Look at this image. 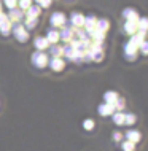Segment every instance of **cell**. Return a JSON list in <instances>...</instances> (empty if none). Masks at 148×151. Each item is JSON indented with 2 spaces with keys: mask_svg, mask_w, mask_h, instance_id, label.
<instances>
[{
  "mask_svg": "<svg viewBox=\"0 0 148 151\" xmlns=\"http://www.w3.org/2000/svg\"><path fill=\"white\" fill-rule=\"evenodd\" d=\"M84 58L89 60H94V62H100L104 59V48H102V45L92 43L91 48L84 52Z\"/></svg>",
  "mask_w": 148,
  "mask_h": 151,
  "instance_id": "cell-1",
  "label": "cell"
},
{
  "mask_svg": "<svg viewBox=\"0 0 148 151\" xmlns=\"http://www.w3.org/2000/svg\"><path fill=\"white\" fill-rule=\"evenodd\" d=\"M11 32L14 34V37H16V40H18V42L26 43L27 40H29V30L22 26V24L14 22L13 26H11Z\"/></svg>",
  "mask_w": 148,
  "mask_h": 151,
  "instance_id": "cell-2",
  "label": "cell"
},
{
  "mask_svg": "<svg viewBox=\"0 0 148 151\" xmlns=\"http://www.w3.org/2000/svg\"><path fill=\"white\" fill-rule=\"evenodd\" d=\"M30 60L37 68H45L49 62V58H48V54L45 51H35L34 54H32Z\"/></svg>",
  "mask_w": 148,
  "mask_h": 151,
  "instance_id": "cell-3",
  "label": "cell"
},
{
  "mask_svg": "<svg viewBox=\"0 0 148 151\" xmlns=\"http://www.w3.org/2000/svg\"><path fill=\"white\" fill-rule=\"evenodd\" d=\"M65 22H67V18H65V14L62 11H54V13L49 16V24L54 29H62L65 26Z\"/></svg>",
  "mask_w": 148,
  "mask_h": 151,
  "instance_id": "cell-4",
  "label": "cell"
},
{
  "mask_svg": "<svg viewBox=\"0 0 148 151\" xmlns=\"http://www.w3.org/2000/svg\"><path fill=\"white\" fill-rule=\"evenodd\" d=\"M69 21H70V27H73V29H80V27H83L84 14H81L80 11H72L70 16H69Z\"/></svg>",
  "mask_w": 148,
  "mask_h": 151,
  "instance_id": "cell-5",
  "label": "cell"
},
{
  "mask_svg": "<svg viewBox=\"0 0 148 151\" xmlns=\"http://www.w3.org/2000/svg\"><path fill=\"white\" fill-rule=\"evenodd\" d=\"M59 38L61 40H64L65 43H70L73 38H75V29L73 27H70V26H64L62 29H61V32H59Z\"/></svg>",
  "mask_w": 148,
  "mask_h": 151,
  "instance_id": "cell-6",
  "label": "cell"
},
{
  "mask_svg": "<svg viewBox=\"0 0 148 151\" xmlns=\"http://www.w3.org/2000/svg\"><path fill=\"white\" fill-rule=\"evenodd\" d=\"M11 26H13V24L10 22L8 16H6V14H3V11H0V32H2L3 35H10Z\"/></svg>",
  "mask_w": 148,
  "mask_h": 151,
  "instance_id": "cell-7",
  "label": "cell"
},
{
  "mask_svg": "<svg viewBox=\"0 0 148 151\" xmlns=\"http://www.w3.org/2000/svg\"><path fill=\"white\" fill-rule=\"evenodd\" d=\"M48 65L51 67L53 72H62L64 68H65V60L62 58H53L48 62Z\"/></svg>",
  "mask_w": 148,
  "mask_h": 151,
  "instance_id": "cell-8",
  "label": "cell"
},
{
  "mask_svg": "<svg viewBox=\"0 0 148 151\" xmlns=\"http://www.w3.org/2000/svg\"><path fill=\"white\" fill-rule=\"evenodd\" d=\"M96 22H97V18L94 14H86L84 16V22H83V27H84V30L88 32H92L94 29H96Z\"/></svg>",
  "mask_w": 148,
  "mask_h": 151,
  "instance_id": "cell-9",
  "label": "cell"
},
{
  "mask_svg": "<svg viewBox=\"0 0 148 151\" xmlns=\"http://www.w3.org/2000/svg\"><path fill=\"white\" fill-rule=\"evenodd\" d=\"M137 52H139V48L132 46L129 42L124 45V58L127 60H135V58H137Z\"/></svg>",
  "mask_w": 148,
  "mask_h": 151,
  "instance_id": "cell-10",
  "label": "cell"
},
{
  "mask_svg": "<svg viewBox=\"0 0 148 151\" xmlns=\"http://www.w3.org/2000/svg\"><path fill=\"white\" fill-rule=\"evenodd\" d=\"M6 16H8V19H10V22L14 24V22H19V21H21V19L24 18V11L18 10V8H13V10L8 11Z\"/></svg>",
  "mask_w": 148,
  "mask_h": 151,
  "instance_id": "cell-11",
  "label": "cell"
},
{
  "mask_svg": "<svg viewBox=\"0 0 148 151\" xmlns=\"http://www.w3.org/2000/svg\"><path fill=\"white\" fill-rule=\"evenodd\" d=\"M34 46H35V50H37V51H45V50H48L49 43H48L46 37H35V40H34Z\"/></svg>",
  "mask_w": 148,
  "mask_h": 151,
  "instance_id": "cell-12",
  "label": "cell"
},
{
  "mask_svg": "<svg viewBox=\"0 0 148 151\" xmlns=\"http://www.w3.org/2000/svg\"><path fill=\"white\" fill-rule=\"evenodd\" d=\"M116 111L115 110V107L112 104H100L99 105V115H102V116H110V115H113V113Z\"/></svg>",
  "mask_w": 148,
  "mask_h": 151,
  "instance_id": "cell-13",
  "label": "cell"
},
{
  "mask_svg": "<svg viewBox=\"0 0 148 151\" xmlns=\"http://www.w3.org/2000/svg\"><path fill=\"white\" fill-rule=\"evenodd\" d=\"M123 30H124L127 35H134V34H137V32H139L137 22H134V21H126L124 24H123Z\"/></svg>",
  "mask_w": 148,
  "mask_h": 151,
  "instance_id": "cell-14",
  "label": "cell"
},
{
  "mask_svg": "<svg viewBox=\"0 0 148 151\" xmlns=\"http://www.w3.org/2000/svg\"><path fill=\"white\" fill-rule=\"evenodd\" d=\"M123 18H124L126 21H134V22L139 21V14L134 8H126V10L123 11Z\"/></svg>",
  "mask_w": 148,
  "mask_h": 151,
  "instance_id": "cell-15",
  "label": "cell"
},
{
  "mask_svg": "<svg viewBox=\"0 0 148 151\" xmlns=\"http://www.w3.org/2000/svg\"><path fill=\"white\" fill-rule=\"evenodd\" d=\"M145 37H147V34H143V32H139V34H134V35H131V40H129V43L132 45V46L139 48V46L142 45V42L145 40Z\"/></svg>",
  "mask_w": 148,
  "mask_h": 151,
  "instance_id": "cell-16",
  "label": "cell"
},
{
  "mask_svg": "<svg viewBox=\"0 0 148 151\" xmlns=\"http://www.w3.org/2000/svg\"><path fill=\"white\" fill-rule=\"evenodd\" d=\"M126 138H127V142H132V143H137V142H140V132L139 130H135V129H129L126 132Z\"/></svg>",
  "mask_w": 148,
  "mask_h": 151,
  "instance_id": "cell-17",
  "label": "cell"
},
{
  "mask_svg": "<svg viewBox=\"0 0 148 151\" xmlns=\"http://www.w3.org/2000/svg\"><path fill=\"white\" fill-rule=\"evenodd\" d=\"M118 97H120V96H118L116 91H107L104 94V102H105V104H112L113 105L115 102L118 100Z\"/></svg>",
  "mask_w": 148,
  "mask_h": 151,
  "instance_id": "cell-18",
  "label": "cell"
},
{
  "mask_svg": "<svg viewBox=\"0 0 148 151\" xmlns=\"http://www.w3.org/2000/svg\"><path fill=\"white\" fill-rule=\"evenodd\" d=\"M96 29L97 30H100V32H105L110 29V21L108 19H105V18H102V19H97V22H96Z\"/></svg>",
  "mask_w": 148,
  "mask_h": 151,
  "instance_id": "cell-19",
  "label": "cell"
},
{
  "mask_svg": "<svg viewBox=\"0 0 148 151\" xmlns=\"http://www.w3.org/2000/svg\"><path fill=\"white\" fill-rule=\"evenodd\" d=\"M46 40H48V43L49 45H57V42H59V32H57L56 29H53V30H49L48 34H46Z\"/></svg>",
  "mask_w": 148,
  "mask_h": 151,
  "instance_id": "cell-20",
  "label": "cell"
},
{
  "mask_svg": "<svg viewBox=\"0 0 148 151\" xmlns=\"http://www.w3.org/2000/svg\"><path fill=\"white\" fill-rule=\"evenodd\" d=\"M40 11H42V8H40L38 5H30L24 13H26V16H29V18H38Z\"/></svg>",
  "mask_w": 148,
  "mask_h": 151,
  "instance_id": "cell-21",
  "label": "cell"
},
{
  "mask_svg": "<svg viewBox=\"0 0 148 151\" xmlns=\"http://www.w3.org/2000/svg\"><path fill=\"white\" fill-rule=\"evenodd\" d=\"M37 22H38L37 18H29V16H26V24H22V26L26 27L27 30H32V29L37 27Z\"/></svg>",
  "mask_w": 148,
  "mask_h": 151,
  "instance_id": "cell-22",
  "label": "cell"
},
{
  "mask_svg": "<svg viewBox=\"0 0 148 151\" xmlns=\"http://www.w3.org/2000/svg\"><path fill=\"white\" fill-rule=\"evenodd\" d=\"M137 27H139V30H140V32L147 34V32H148V18H139Z\"/></svg>",
  "mask_w": 148,
  "mask_h": 151,
  "instance_id": "cell-23",
  "label": "cell"
},
{
  "mask_svg": "<svg viewBox=\"0 0 148 151\" xmlns=\"http://www.w3.org/2000/svg\"><path fill=\"white\" fill-rule=\"evenodd\" d=\"M112 116H113L115 124H118V126H123V124H124V113H121V111H115Z\"/></svg>",
  "mask_w": 148,
  "mask_h": 151,
  "instance_id": "cell-24",
  "label": "cell"
},
{
  "mask_svg": "<svg viewBox=\"0 0 148 151\" xmlns=\"http://www.w3.org/2000/svg\"><path fill=\"white\" fill-rule=\"evenodd\" d=\"M51 54H53V58H61L64 54V48L57 46V45H51Z\"/></svg>",
  "mask_w": 148,
  "mask_h": 151,
  "instance_id": "cell-25",
  "label": "cell"
},
{
  "mask_svg": "<svg viewBox=\"0 0 148 151\" xmlns=\"http://www.w3.org/2000/svg\"><path fill=\"white\" fill-rule=\"evenodd\" d=\"M113 107H115V110H116V111H123V108L126 107V100L123 99V97H118V100L113 104Z\"/></svg>",
  "mask_w": 148,
  "mask_h": 151,
  "instance_id": "cell-26",
  "label": "cell"
},
{
  "mask_svg": "<svg viewBox=\"0 0 148 151\" xmlns=\"http://www.w3.org/2000/svg\"><path fill=\"white\" fill-rule=\"evenodd\" d=\"M135 115L134 113H124V124H129V126H132L134 122H135Z\"/></svg>",
  "mask_w": 148,
  "mask_h": 151,
  "instance_id": "cell-27",
  "label": "cell"
},
{
  "mask_svg": "<svg viewBox=\"0 0 148 151\" xmlns=\"http://www.w3.org/2000/svg\"><path fill=\"white\" fill-rule=\"evenodd\" d=\"M18 5H19V10L21 11H26L32 5V0H18Z\"/></svg>",
  "mask_w": 148,
  "mask_h": 151,
  "instance_id": "cell-28",
  "label": "cell"
},
{
  "mask_svg": "<svg viewBox=\"0 0 148 151\" xmlns=\"http://www.w3.org/2000/svg\"><path fill=\"white\" fill-rule=\"evenodd\" d=\"M139 51H140L143 56H148V40H143L142 45L139 46Z\"/></svg>",
  "mask_w": 148,
  "mask_h": 151,
  "instance_id": "cell-29",
  "label": "cell"
},
{
  "mask_svg": "<svg viewBox=\"0 0 148 151\" xmlns=\"http://www.w3.org/2000/svg\"><path fill=\"white\" fill-rule=\"evenodd\" d=\"M2 3L8 8V10H13V8H16V5H18V0H3Z\"/></svg>",
  "mask_w": 148,
  "mask_h": 151,
  "instance_id": "cell-30",
  "label": "cell"
},
{
  "mask_svg": "<svg viewBox=\"0 0 148 151\" xmlns=\"http://www.w3.org/2000/svg\"><path fill=\"white\" fill-rule=\"evenodd\" d=\"M123 150L124 151H134L135 143H132V142H124V143H123Z\"/></svg>",
  "mask_w": 148,
  "mask_h": 151,
  "instance_id": "cell-31",
  "label": "cell"
},
{
  "mask_svg": "<svg viewBox=\"0 0 148 151\" xmlns=\"http://www.w3.org/2000/svg\"><path fill=\"white\" fill-rule=\"evenodd\" d=\"M53 0H37V5H38L40 8H48L49 5H51Z\"/></svg>",
  "mask_w": 148,
  "mask_h": 151,
  "instance_id": "cell-32",
  "label": "cell"
},
{
  "mask_svg": "<svg viewBox=\"0 0 148 151\" xmlns=\"http://www.w3.org/2000/svg\"><path fill=\"white\" fill-rule=\"evenodd\" d=\"M83 127H84L86 130H92V129H94V121H92V119H86V121L83 122Z\"/></svg>",
  "mask_w": 148,
  "mask_h": 151,
  "instance_id": "cell-33",
  "label": "cell"
},
{
  "mask_svg": "<svg viewBox=\"0 0 148 151\" xmlns=\"http://www.w3.org/2000/svg\"><path fill=\"white\" fill-rule=\"evenodd\" d=\"M121 138H123V134H120V132H115V134H113V140H115V142H120Z\"/></svg>",
  "mask_w": 148,
  "mask_h": 151,
  "instance_id": "cell-34",
  "label": "cell"
},
{
  "mask_svg": "<svg viewBox=\"0 0 148 151\" xmlns=\"http://www.w3.org/2000/svg\"><path fill=\"white\" fill-rule=\"evenodd\" d=\"M0 11H2V0H0Z\"/></svg>",
  "mask_w": 148,
  "mask_h": 151,
  "instance_id": "cell-35",
  "label": "cell"
}]
</instances>
